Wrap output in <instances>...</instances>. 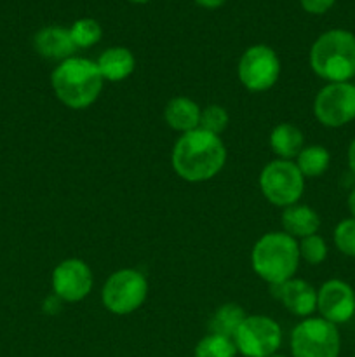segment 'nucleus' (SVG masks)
<instances>
[{
    "mask_svg": "<svg viewBox=\"0 0 355 357\" xmlns=\"http://www.w3.org/2000/svg\"><path fill=\"white\" fill-rule=\"evenodd\" d=\"M173 169L188 183H202L214 178L226 162V149L221 138L204 129L181 135L171 155Z\"/></svg>",
    "mask_w": 355,
    "mask_h": 357,
    "instance_id": "1",
    "label": "nucleus"
},
{
    "mask_svg": "<svg viewBox=\"0 0 355 357\" xmlns=\"http://www.w3.org/2000/svg\"><path fill=\"white\" fill-rule=\"evenodd\" d=\"M103 84L104 80L96 61L77 56L59 63L51 75L56 98L72 110L90 107L100 98Z\"/></svg>",
    "mask_w": 355,
    "mask_h": 357,
    "instance_id": "2",
    "label": "nucleus"
},
{
    "mask_svg": "<svg viewBox=\"0 0 355 357\" xmlns=\"http://www.w3.org/2000/svg\"><path fill=\"white\" fill-rule=\"evenodd\" d=\"M299 260L298 241L285 232L265 234L251 253L253 271L270 286L282 284L294 278Z\"/></svg>",
    "mask_w": 355,
    "mask_h": 357,
    "instance_id": "3",
    "label": "nucleus"
},
{
    "mask_svg": "<svg viewBox=\"0 0 355 357\" xmlns=\"http://www.w3.org/2000/svg\"><path fill=\"white\" fill-rule=\"evenodd\" d=\"M313 73L327 82H348L355 77V35L347 30L324 31L310 49Z\"/></svg>",
    "mask_w": 355,
    "mask_h": 357,
    "instance_id": "4",
    "label": "nucleus"
},
{
    "mask_svg": "<svg viewBox=\"0 0 355 357\" xmlns=\"http://www.w3.org/2000/svg\"><path fill=\"white\" fill-rule=\"evenodd\" d=\"M340 351L338 326L322 317H306L291 333L292 357H340Z\"/></svg>",
    "mask_w": 355,
    "mask_h": 357,
    "instance_id": "5",
    "label": "nucleus"
},
{
    "mask_svg": "<svg viewBox=\"0 0 355 357\" xmlns=\"http://www.w3.org/2000/svg\"><path fill=\"white\" fill-rule=\"evenodd\" d=\"M260 188L270 204L277 208L298 204L305 192V176L292 160L275 159L263 167Z\"/></svg>",
    "mask_w": 355,
    "mask_h": 357,
    "instance_id": "6",
    "label": "nucleus"
},
{
    "mask_svg": "<svg viewBox=\"0 0 355 357\" xmlns=\"http://www.w3.org/2000/svg\"><path fill=\"white\" fill-rule=\"evenodd\" d=\"M148 296V281L136 268H122L113 272L101 289L104 309L117 316L136 312Z\"/></svg>",
    "mask_w": 355,
    "mask_h": 357,
    "instance_id": "7",
    "label": "nucleus"
},
{
    "mask_svg": "<svg viewBox=\"0 0 355 357\" xmlns=\"http://www.w3.org/2000/svg\"><path fill=\"white\" fill-rule=\"evenodd\" d=\"M233 344L244 357L274 356L282 345V330L271 317L247 316L233 337Z\"/></svg>",
    "mask_w": 355,
    "mask_h": 357,
    "instance_id": "8",
    "label": "nucleus"
},
{
    "mask_svg": "<svg viewBox=\"0 0 355 357\" xmlns=\"http://www.w3.org/2000/svg\"><path fill=\"white\" fill-rule=\"evenodd\" d=\"M313 115L324 128H343L355 119V84L331 82L317 93Z\"/></svg>",
    "mask_w": 355,
    "mask_h": 357,
    "instance_id": "9",
    "label": "nucleus"
},
{
    "mask_svg": "<svg viewBox=\"0 0 355 357\" xmlns=\"http://www.w3.org/2000/svg\"><path fill=\"white\" fill-rule=\"evenodd\" d=\"M281 61L277 52L263 44L246 49L239 61V80L246 89L263 93L277 84Z\"/></svg>",
    "mask_w": 355,
    "mask_h": 357,
    "instance_id": "10",
    "label": "nucleus"
},
{
    "mask_svg": "<svg viewBox=\"0 0 355 357\" xmlns=\"http://www.w3.org/2000/svg\"><path fill=\"white\" fill-rule=\"evenodd\" d=\"M94 278L89 265L80 258H68L52 271V291L66 303H75L93 291Z\"/></svg>",
    "mask_w": 355,
    "mask_h": 357,
    "instance_id": "11",
    "label": "nucleus"
},
{
    "mask_svg": "<svg viewBox=\"0 0 355 357\" xmlns=\"http://www.w3.org/2000/svg\"><path fill=\"white\" fill-rule=\"evenodd\" d=\"M317 310L333 324H345L355 316V291L341 279H329L317 291Z\"/></svg>",
    "mask_w": 355,
    "mask_h": 357,
    "instance_id": "12",
    "label": "nucleus"
},
{
    "mask_svg": "<svg viewBox=\"0 0 355 357\" xmlns=\"http://www.w3.org/2000/svg\"><path fill=\"white\" fill-rule=\"evenodd\" d=\"M271 295L298 317H310L317 310V289L303 279H289L282 284L271 286Z\"/></svg>",
    "mask_w": 355,
    "mask_h": 357,
    "instance_id": "13",
    "label": "nucleus"
},
{
    "mask_svg": "<svg viewBox=\"0 0 355 357\" xmlns=\"http://www.w3.org/2000/svg\"><path fill=\"white\" fill-rule=\"evenodd\" d=\"M33 47L42 58L52 61H65L77 51L70 30L63 26H45L38 30L33 38Z\"/></svg>",
    "mask_w": 355,
    "mask_h": 357,
    "instance_id": "14",
    "label": "nucleus"
},
{
    "mask_svg": "<svg viewBox=\"0 0 355 357\" xmlns=\"http://www.w3.org/2000/svg\"><path fill=\"white\" fill-rule=\"evenodd\" d=\"M200 112L202 108L195 101H191L190 98L176 96L173 100H169V103L164 108V119H166L167 126L171 129L184 135V132L198 129V124H200Z\"/></svg>",
    "mask_w": 355,
    "mask_h": 357,
    "instance_id": "15",
    "label": "nucleus"
},
{
    "mask_svg": "<svg viewBox=\"0 0 355 357\" xmlns=\"http://www.w3.org/2000/svg\"><path fill=\"white\" fill-rule=\"evenodd\" d=\"M103 80L108 82H120L132 75L136 68V58L127 47H110L96 61Z\"/></svg>",
    "mask_w": 355,
    "mask_h": 357,
    "instance_id": "16",
    "label": "nucleus"
},
{
    "mask_svg": "<svg viewBox=\"0 0 355 357\" xmlns=\"http://www.w3.org/2000/svg\"><path fill=\"white\" fill-rule=\"evenodd\" d=\"M282 227L284 232L296 241L317 234L320 227V216L306 204H292L282 211Z\"/></svg>",
    "mask_w": 355,
    "mask_h": 357,
    "instance_id": "17",
    "label": "nucleus"
},
{
    "mask_svg": "<svg viewBox=\"0 0 355 357\" xmlns=\"http://www.w3.org/2000/svg\"><path fill=\"white\" fill-rule=\"evenodd\" d=\"M270 149L278 159L292 160L305 149V135L299 128L289 122L275 126L270 132Z\"/></svg>",
    "mask_w": 355,
    "mask_h": 357,
    "instance_id": "18",
    "label": "nucleus"
},
{
    "mask_svg": "<svg viewBox=\"0 0 355 357\" xmlns=\"http://www.w3.org/2000/svg\"><path fill=\"white\" fill-rule=\"evenodd\" d=\"M246 317L247 314L242 307L237 303H225L212 314L211 321H209V330L212 335H221V337L233 340Z\"/></svg>",
    "mask_w": 355,
    "mask_h": 357,
    "instance_id": "19",
    "label": "nucleus"
},
{
    "mask_svg": "<svg viewBox=\"0 0 355 357\" xmlns=\"http://www.w3.org/2000/svg\"><path fill=\"white\" fill-rule=\"evenodd\" d=\"M331 164V153L326 146H305L296 157V166L305 178H317L327 171Z\"/></svg>",
    "mask_w": 355,
    "mask_h": 357,
    "instance_id": "20",
    "label": "nucleus"
},
{
    "mask_svg": "<svg viewBox=\"0 0 355 357\" xmlns=\"http://www.w3.org/2000/svg\"><path fill=\"white\" fill-rule=\"evenodd\" d=\"M70 35H72V40L77 49H89L101 40L103 30H101V24L96 20L82 17V20H77L72 24Z\"/></svg>",
    "mask_w": 355,
    "mask_h": 357,
    "instance_id": "21",
    "label": "nucleus"
},
{
    "mask_svg": "<svg viewBox=\"0 0 355 357\" xmlns=\"http://www.w3.org/2000/svg\"><path fill=\"white\" fill-rule=\"evenodd\" d=\"M195 357H235L237 347L232 338L221 335H207L195 347Z\"/></svg>",
    "mask_w": 355,
    "mask_h": 357,
    "instance_id": "22",
    "label": "nucleus"
},
{
    "mask_svg": "<svg viewBox=\"0 0 355 357\" xmlns=\"http://www.w3.org/2000/svg\"><path fill=\"white\" fill-rule=\"evenodd\" d=\"M230 115L225 108L219 107V105H209V107L202 108L200 124H198V128L211 132V135L219 136L226 129Z\"/></svg>",
    "mask_w": 355,
    "mask_h": 357,
    "instance_id": "23",
    "label": "nucleus"
},
{
    "mask_svg": "<svg viewBox=\"0 0 355 357\" xmlns=\"http://www.w3.org/2000/svg\"><path fill=\"white\" fill-rule=\"evenodd\" d=\"M299 246V258L306 261L308 265H320L327 258V244L320 236L303 237L298 243Z\"/></svg>",
    "mask_w": 355,
    "mask_h": 357,
    "instance_id": "24",
    "label": "nucleus"
},
{
    "mask_svg": "<svg viewBox=\"0 0 355 357\" xmlns=\"http://www.w3.org/2000/svg\"><path fill=\"white\" fill-rule=\"evenodd\" d=\"M334 244L338 251L355 258V218L341 220L334 229Z\"/></svg>",
    "mask_w": 355,
    "mask_h": 357,
    "instance_id": "25",
    "label": "nucleus"
},
{
    "mask_svg": "<svg viewBox=\"0 0 355 357\" xmlns=\"http://www.w3.org/2000/svg\"><path fill=\"white\" fill-rule=\"evenodd\" d=\"M336 0H299L303 10L308 14H324L334 6Z\"/></svg>",
    "mask_w": 355,
    "mask_h": 357,
    "instance_id": "26",
    "label": "nucleus"
},
{
    "mask_svg": "<svg viewBox=\"0 0 355 357\" xmlns=\"http://www.w3.org/2000/svg\"><path fill=\"white\" fill-rule=\"evenodd\" d=\"M61 303H63V300L59 298V296H56V295L49 296L44 303V310L47 314H56L58 310H61Z\"/></svg>",
    "mask_w": 355,
    "mask_h": 357,
    "instance_id": "27",
    "label": "nucleus"
},
{
    "mask_svg": "<svg viewBox=\"0 0 355 357\" xmlns=\"http://www.w3.org/2000/svg\"><path fill=\"white\" fill-rule=\"evenodd\" d=\"M200 7H205V9H218L221 7L226 0H195Z\"/></svg>",
    "mask_w": 355,
    "mask_h": 357,
    "instance_id": "28",
    "label": "nucleus"
},
{
    "mask_svg": "<svg viewBox=\"0 0 355 357\" xmlns=\"http://www.w3.org/2000/svg\"><path fill=\"white\" fill-rule=\"evenodd\" d=\"M348 167L355 176V138L352 139L350 146H348Z\"/></svg>",
    "mask_w": 355,
    "mask_h": 357,
    "instance_id": "29",
    "label": "nucleus"
},
{
    "mask_svg": "<svg viewBox=\"0 0 355 357\" xmlns=\"http://www.w3.org/2000/svg\"><path fill=\"white\" fill-rule=\"evenodd\" d=\"M347 204H348V211H350L352 218H355V188L350 192V194H348Z\"/></svg>",
    "mask_w": 355,
    "mask_h": 357,
    "instance_id": "30",
    "label": "nucleus"
},
{
    "mask_svg": "<svg viewBox=\"0 0 355 357\" xmlns=\"http://www.w3.org/2000/svg\"><path fill=\"white\" fill-rule=\"evenodd\" d=\"M129 2H132V3H146V2H150V0H129Z\"/></svg>",
    "mask_w": 355,
    "mask_h": 357,
    "instance_id": "31",
    "label": "nucleus"
},
{
    "mask_svg": "<svg viewBox=\"0 0 355 357\" xmlns=\"http://www.w3.org/2000/svg\"><path fill=\"white\" fill-rule=\"evenodd\" d=\"M268 357H285V356H281V354H274V356H268Z\"/></svg>",
    "mask_w": 355,
    "mask_h": 357,
    "instance_id": "32",
    "label": "nucleus"
}]
</instances>
